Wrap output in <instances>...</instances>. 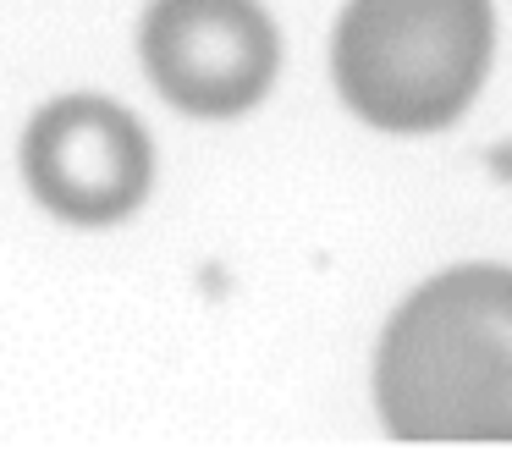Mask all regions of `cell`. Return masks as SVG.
I'll return each mask as SVG.
<instances>
[{"mask_svg":"<svg viewBox=\"0 0 512 468\" xmlns=\"http://www.w3.org/2000/svg\"><path fill=\"white\" fill-rule=\"evenodd\" d=\"M138 56L177 111L226 122L270 94L281 39L259 0H149Z\"/></svg>","mask_w":512,"mask_h":468,"instance_id":"obj_3","label":"cell"},{"mask_svg":"<svg viewBox=\"0 0 512 468\" xmlns=\"http://www.w3.org/2000/svg\"><path fill=\"white\" fill-rule=\"evenodd\" d=\"M490 0H347L331 72L347 111L380 133H441L490 72Z\"/></svg>","mask_w":512,"mask_h":468,"instance_id":"obj_2","label":"cell"},{"mask_svg":"<svg viewBox=\"0 0 512 468\" xmlns=\"http://www.w3.org/2000/svg\"><path fill=\"white\" fill-rule=\"evenodd\" d=\"M23 177L50 215L72 226H111L149 199L155 149L116 100L67 94L28 122Z\"/></svg>","mask_w":512,"mask_h":468,"instance_id":"obj_4","label":"cell"},{"mask_svg":"<svg viewBox=\"0 0 512 468\" xmlns=\"http://www.w3.org/2000/svg\"><path fill=\"white\" fill-rule=\"evenodd\" d=\"M375 408L397 441H512L507 265H457L391 314Z\"/></svg>","mask_w":512,"mask_h":468,"instance_id":"obj_1","label":"cell"}]
</instances>
